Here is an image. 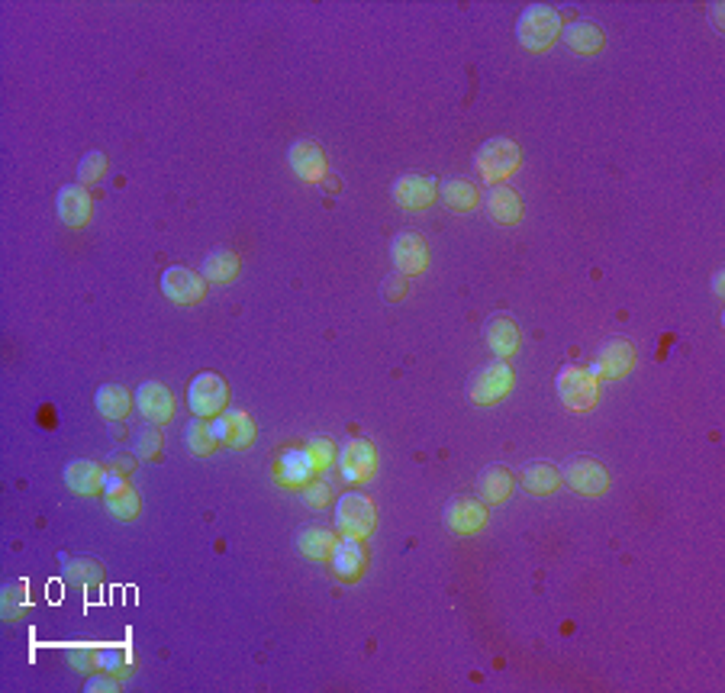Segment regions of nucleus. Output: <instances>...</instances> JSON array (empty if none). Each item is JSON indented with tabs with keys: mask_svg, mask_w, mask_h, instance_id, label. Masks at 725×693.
Returning a JSON list of instances; mask_svg holds the SVG:
<instances>
[{
	"mask_svg": "<svg viewBox=\"0 0 725 693\" xmlns=\"http://www.w3.org/2000/svg\"><path fill=\"white\" fill-rule=\"evenodd\" d=\"M561 481L571 484V490L584 497H603L609 490V471L593 458H571L561 468Z\"/></svg>",
	"mask_w": 725,
	"mask_h": 693,
	"instance_id": "8",
	"label": "nucleus"
},
{
	"mask_svg": "<svg viewBox=\"0 0 725 693\" xmlns=\"http://www.w3.org/2000/svg\"><path fill=\"white\" fill-rule=\"evenodd\" d=\"M439 197H442V204L448 210H455V213H468V210H477L481 207V187H477L474 181L468 178H452V181H445L439 187Z\"/></svg>",
	"mask_w": 725,
	"mask_h": 693,
	"instance_id": "24",
	"label": "nucleus"
},
{
	"mask_svg": "<svg viewBox=\"0 0 725 693\" xmlns=\"http://www.w3.org/2000/svg\"><path fill=\"white\" fill-rule=\"evenodd\" d=\"M484 342H487V349L503 362V358H510V355L519 352L522 332H519L513 316L497 313V316H490V320L484 323Z\"/></svg>",
	"mask_w": 725,
	"mask_h": 693,
	"instance_id": "19",
	"label": "nucleus"
},
{
	"mask_svg": "<svg viewBox=\"0 0 725 693\" xmlns=\"http://www.w3.org/2000/svg\"><path fill=\"white\" fill-rule=\"evenodd\" d=\"M719 13H722V4H713V20H716V30H722V17H719Z\"/></svg>",
	"mask_w": 725,
	"mask_h": 693,
	"instance_id": "43",
	"label": "nucleus"
},
{
	"mask_svg": "<svg viewBox=\"0 0 725 693\" xmlns=\"http://www.w3.org/2000/svg\"><path fill=\"white\" fill-rule=\"evenodd\" d=\"M390 258L403 278H413V274H423L429 268V245L419 233H400L390 242Z\"/></svg>",
	"mask_w": 725,
	"mask_h": 693,
	"instance_id": "12",
	"label": "nucleus"
},
{
	"mask_svg": "<svg viewBox=\"0 0 725 693\" xmlns=\"http://www.w3.org/2000/svg\"><path fill=\"white\" fill-rule=\"evenodd\" d=\"M522 165V149L516 146L513 139L506 136H493L487 142H481L474 152V168H477V178L484 184H503L510 175H516Z\"/></svg>",
	"mask_w": 725,
	"mask_h": 693,
	"instance_id": "1",
	"label": "nucleus"
},
{
	"mask_svg": "<svg viewBox=\"0 0 725 693\" xmlns=\"http://www.w3.org/2000/svg\"><path fill=\"white\" fill-rule=\"evenodd\" d=\"M564 42H568V49H574L580 55H597L606 46V36L597 23H571L568 30H564Z\"/></svg>",
	"mask_w": 725,
	"mask_h": 693,
	"instance_id": "30",
	"label": "nucleus"
},
{
	"mask_svg": "<svg viewBox=\"0 0 725 693\" xmlns=\"http://www.w3.org/2000/svg\"><path fill=\"white\" fill-rule=\"evenodd\" d=\"M162 294L171 303H178V307H194V303H200L203 294H207V278L184 265H171L162 274Z\"/></svg>",
	"mask_w": 725,
	"mask_h": 693,
	"instance_id": "7",
	"label": "nucleus"
},
{
	"mask_svg": "<svg viewBox=\"0 0 725 693\" xmlns=\"http://www.w3.org/2000/svg\"><path fill=\"white\" fill-rule=\"evenodd\" d=\"M287 165L303 184H319L326 178V168H329L326 152L319 149V142H313V139H297L294 146L287 149Z\"/></svg>",
	"mask_w": 725,
	"mask_h": 693,
	"instance_id": "10",
	"label": "nucleus"
},
{
	"mask_svg": "<svg viewBox=\"0 0 725 693\" xmlns=\"http://www.w3.org/2000/svg\"><path fill=\"white\" fill-rule=\"evenodd\" d=\"M519 481L535 497L555 494V490L564 484L561 481V471L555 465H548V461H532V465H526V468H522V474H519Z\"/></svg>",
	"mask_w": 725,
	"mask_h": 693,
	"instance_id": "27",
	"label": "nucleus"
},
{
	"mask_svg": "<svg viewBox=\"0 0 725 693\" xmlns=\"http://www.w3.org/2000/svg\"><path fill=\"white\" fill-rule=\"evenodd\" d=\"M107 471H116V474H123V478H129V474L136 471V458L133 455H113L107 461Z\"/></svg>",
	"mask_w": 725,
	"mask_h": 693,
	"instance_id": "39",
	"label": "nucleus"
},
{
	"mask_svg": "<svg viewBox=\"0 0 725 693\" xmlns=\"http://www.w3.org/2000/svg\"><path fill=\"white\" fill-rule=\"evenodd\" d=\"M210 423H213L216 439H220V445H226V449L239 452V449H249L255 442V423L245 410H223Z\"/></svg>",
	"mask_w": 725,
	"mask_h": 693,
	"instance_id": "14",
	"label": "nucleus"
},
{
	"mask_svg": "<svg viewBox=\"0 0 725 693\" xmlns=\"http://www.w3.org/2000/svg\"><path fill=\"white\" fill-rule=\"evenodd\" d=\"M229 400V387L216 371H203L191 381V391H187V403H191L194 416H203V420H216L226 410Z\"/></svg>",
	"mask_w": 725,
	"mask_h": 693,
	"instance_id": "5",
	"label": "nucleus"
},
{
	"mask_svg": "<svg viewBox=\"0 0 725 693\" xmlns=\"http://www.w3.org/2000/svg\"><path fill=\"white\" fill-rule=\"evenodd\" d=\"M239 268H242L239 255L226 249V245H220V249H213L207 258H203L200 274L207 278V284H229L239 278Z\"/></svg>",
	"mask_w": 725,
	"mask_h": 693,
	"instance_id": "25",
	"label": "nucleus"
},
{
	"mask_svg": "<svg viewBox=\"0 0 725 693\" xmlns=\"http://www.w3.org/2000/svg\"><path fill=\"white\" fill-rule=\"evenodd\" d=\"M384 294H387V300H403L406 297V281L403 278H387Z\"/></svg>",
	"mask_w": 725,
	"mask_h": 693,
	"instance_id": "41",
	"label": "nucleus"
},
{
	"mask_svg": "<svg viewBox=\"0 0 725 693\" xmlns=\"http://www.w3.org/2000/svg\"><path fill=\"white\" fill-rule=\"evenodd\" d=\"M87 693H104V690H110V693H116V690H120V681H116V677H94V681L91 684H87L84 687Z\"/></svg>",
	"mask_w": 725,
	"mask_h": 693,
	"instance_id": "40",
	"label": "nucleus"
},
{
	"mask_svg": "<svg viewBox=\"0 0 725 693\" xmlns=\"http://www.w3.org/2000/svg\"><path fill=\"white\" fill-rule=\"evenodd\" d=\"M307 455H310V461H313L316 474H323V471L332 465V461H336L339 449H336V442H332L329 436H313V439L307 442Z\"/></svg>",
	"mask_w": 725,
	"mask_h": 693,
	"instance_id": "36",
	"label": "nucleus"
},
{
	"mask_svg": "<svg viewBox=\"0 0 725 693\" xmlns=\"http://www.w3.org/2000/svg\"><path fill=\"white\" fill-rule=\"evenodd\" d=\"M104 503H107V510L116 519H123V523H129V519H136L142 513L139 490L129 484L123 474H116V471L104 474Z\"/></svg>",
	"mask_w": 725,
	"mask_h": 693,
	"instance_id": "11",
	"label": "nucleus"
},
{
	"mask_svg": "<svg viewBox=\"0 0 725 693\" xmlns=\"http://www.w3.org/2000/svg\"><path fill=\"white\" fill-rule=\"evenodd\" d=\"M394 200L403 210H413V213L426 210L439 200V184H435V178H426V175H403L394 184Z\"/></svg>",
	"mask_w": 725,
	"mask_h": 693,
	"instance_id": "18",
	"label": "nucleus"
},
{
	"mask_svg": "<svg viewBox=\"0 0 725 693\" xmlns=\"http://www.w3.org/2000/svg\"><path fill=\"white\" fill-rule=\"evenodd\" d=\"M516 490V474L503 465H490L481 471V478H477V497L481 503H493V507H500L513 497Z\"/></svg>",
	"mask_w": 725,
	"mask_h": 693,
	"instance_id": "23",
	"label": "nucleus"
},
{
	"mask_svg": "<svg viewBox=\"0 0 725 693\" xmlns=\"http://www.w3.org/2000/svg\"><path fill=\"white\" fill-rule=\"evenodd\" d=\"M555 387H558L561 403L571 413H587L597 407V400H600V378L590 368H577V365L561 368Z\"/></svg>",
	"mask_w": 725,
	"mask_h": 693,
	"instance_id": "3",
	"label": "nucleus"
},
{
	"mask_svg": "<svg viewBox=\"0 0 725 693\" xmlns=\"http://www.w3.org/2000/svg\"><path fill=\"white\" fill-rule=\"evenodd\" d=\"M62 574H65V581L68 584H75V587H94L104 581V565L94 558H71L65 555L62 558Z\"/></svg>",
	"mask_w": 725,
	"mask_h": 693,
	"instance_id": "31",
	"label": "nucleus"
},
{
	"mask_svg": "<svg viewBox=\"0 0 725 693\" xmlns=\"http://www.w3.org/2000/svg\"><path fill=\"white\" fill-rule=\"evenodd\" d=\"M329 565H332V571L342 577V581H358V577L365 574V565H368V555H365V545H361V539L345 536L342 542H336Z\"/></svg>",
	"mask_w": 725,
	"mask_h": 693,
	"instance_id": "22",
	"label": "nucleus"
},
{
	"mask_svg": "<svg viewBox=\"0 0 725 693\" xmlns=\"http://www.w3.org/2000/svg\"><path fill=\"white\" fill-rule=\"evenodd\" d=\"M71 668L100 671V648H81V652H71Z\"/></svg>",
	"mask_w": 725,
	"mask_h": 693,
	"instance_id": "38",
	"label": "nucleus"
},
{
	"mask_svg": "<svg viewBox=\"0 0 725 693\" xmlns=\"http://www.w3.org/2000/svg\"><path fill=\"white\" fill-rule=\"evenodd\" d=\"M94 403H97V413L104 416V420L120 423V420H126V416H129V407H133V394H129L126 387H120V384H104L97 391Z\"/></svg>",
	"mask_w": 725,
	"mask_h": 693,
	"instance_id": "28",
	"label": "nucleus"
},
{
	"mask_svg": "<svg viewBox=\"0 0 725 693\" xmlns=\"http://www.w3.org/2000/svg\"><path fill=\"white\" fill-rule=\"evenodd\" d=\"M484 207H487L490 220L500 223V226H516L522 220V200H519V194L513 191V187H506V184L487 187Z\"/></svg>",
	"mask_w": 725,
	"mask_h": 693,
	"instance_id": "20",
	"label": "nucleus"
},
{
	"mask_svg": "<svg viewBox=\"0 0 725 693\" xmlns=\"http://www.w3.org/2000/svg\"><path fill=\"white\" fill-rule=\"evenodd\" d=\"M561 36V13L548 4H532L519 13L516 23V39L522 49L529 52H545L555 46V39Z\"/></svg>",
	"mask_w": 725,
	"mask_h": 693,
	"instance_id": "2",
	"label": "nucleus"
},
{
	"mask_svg": "<svg viewBox=\"0 0 725 693\" xmlns=\"http://www.w3.org/2000/svg\"><path fill=\"white\" fill-rule=\"evenodd\" d=\"M165 449V436H162V426H139L133 432V455L136 458H158Z\"/></svg>",
	"mask_w": 725,
	"mask_h": 693,
	"instance_id": "34",
	"label": "nucleus"
},
{
	"mask_svg": "<svg viewBox=\"0 0 725 693\" xmlns=\"http://www.w3.org/2000/svg\"><path fill=\"white\" fill-rule=\"evenodd\" d=\"M55 210H58V220L71 229H81L91 223V213H94V200L87 194L84 184H65L62 191L55 197Z\"/></svg>",
	"mask_w": 725,
	"mask_h": 693,
	"instance_id": "16",
	"label": "nucleus"
},
{
	"mask_svg": "<svg viewBox=\"0 0 725 693\" xmlns=\"http://www.w3.org/2000/svg\"><path fill=\"white\" fill-rule=\"evenodd\" d=\"M510 391H513V368L506 362H490L474 374L468 397L477 407H493V403L506 400Z\"/></svg>",
	"mask_w": 725,
	"mask_h": 693,
	"instance_id": "6",
	"label": "nucleus"
},
{
	"mask_svg": "<svg viewBox=\"0 0 725 693\" xmlns=\"http://www.w3.org/2000/svg\"><path fill=\"white\" fill-rule=\"evenodd\" d=\"M339 471L348 484H365L377 471V452L368 439H348L339 449Z\"/></svg>",
	"mask_w": 725,
	"mask_h": 693,
	"instance_id": "9",
	"label": "nucleus"
},
{
	"mask_svg": "<svg viewBox=\"0 0 725 693\" xmlns=\"http://www.w3.org/2000/svg\"><path fill=\"white\" fill-rule=\"evenodd\" d=\"M377 526V510H374V500L365 497V494H342L339 503H336V529L342 536H352V539H368Z\"/></svg>",
	"mask_w": 725,
	"mask_h": 693,
	"instance_id": "4",
	"label": "nucleus"
},
{
	"mask_svg": "<svg viewBox=\"0 0 725 693\" xmlns=\"http://www.w3.org/2000/svg\"><path fill=\"white\" fill-rule=\"evenodd\" d=\"M713 294L722 297V271H716V278H713Z\"/></svg>",
	"mask_w": 725,
	"mask_h": 693,
	"instance_id": "42",
	"label": "nucleus"
},
{
	"mask_svg": "<svg viewBox=\"0 0 725 693\" xmlns=\"http://www.w3.org/2000/svg\"><path fill=\"white\" fill-rule=\"evenodd\" d=\"M303 500H307V507L323 510L326 503H332V487L326 481H310L307 487H303Z\"/></svg>",
	"mask_w": 725,
	"mask_h": 693,
	"instance_id": "37",
	"label": "nucleus"
},
{
	"mask_svg": "<svg viewBox=\"0 0 725 693\" xmlns=\"http://www.w3.org/2000/svg\"><path fill=\"white\" fill-rule=\"evenodd\" d=\"M29 606V590H26V581H10L4 587V594H0V613H4L7 623L13 619H20Z\"/></svg>",
	"mask_w": 725,
	"mask_h": 693,
	"instance_id": "33",
	"label": "nucleus"
},
{
	"mask_svg": "<svg viewBox=\"0 0 725 693\" xmlns=\"http://www.w3.org/2000/svg\"><path fill=\"white\" fill-rule=\"evenodd\" d=\"M184 442H187V449H191L197 458L213 455L216 445H220V439H216V432H213V423L203 420V416H197V420H191L184 426Z\"/></svg>",
	"mask_w": 725,
	"mask_h": 693,
	"instance_id": "32",
	"label": "nucleus"
},
{
	"mask_svg": "<svg viewBox=\"0 0 725 693\" xmlns=\"http://www.w3.org/2000/svg\"><path fill=\"white\" fill-rule=\"evenodd\" d=\"M136 407H139V413L149 423L165 426V423H171V416H174V397H171V391L162 381H145V384H139V391H136Z\"/></svg>",
	"mask_w": 725,
	"mask_h": 693,
	"instance_id": "17",
	"label": "nucleus"
},
{
	"mask_svg": "<svg viewBox=\"0 0 725 693\" xmlns=\"http://www.w3.org/2000/svg\"><path fill=\"white\" fill-rule=\"evenodd\" d=\"M107 168H110V158L104 152H87L81 162H78V184H97L107 178Z\"/></svg>",
	"mask_w": 725,
	"mask_h": 693,
	"instance_id": "35",
	"label": "nucleus"
},
{
	"mask_svg": "<svg viewBox=\"0 0 725 693\" xmlns=\"http://www.w3.org/2000/svg\"><path fill=\"white\" fill-rule=\"evenodd\" d=\"M445 526L455 536H477L487 526V507L474 497H452L445 507Z\"/></svg>",
	"mask_w": 725,
	"mask_h": 693,
	"instance_id": "13",
	"label": "nucleus"
},
{
	"mask_svg": "<svg viewBox=\"0 0 725 693\" xmlns=\"http://www.w3.org/2000/svg\"><path fill=\"white\" fill-rule=\"evenodd\" d=\"M297 548H300V555H307L313 561H329L332 548H336V532H329L323 526H307V529H300Z\"/></svg>",
	"mask_w": 725,
	"mask_h": 693,
	"instance_id": "29",
	"label": "nucleus"
},
{
	"mask_svg": "<svg viewBox=\"0 0 725 693\" xmlns=\"http://www.w3.org/2000/svg\"><path fill=\"white\" fill-rule=\"evenodd\" d=\"M104 474H107L104 465H97V461H91V458H78L65 468V484H68L71 494L94 497L104 490Z\"/></svg>",
	"mask_w": 725,
	"mask_h": 693,
	"instance_id": "21",
	"label": "nucleus"
},
{
	"mask_svg": "<svg viewBox=\"0 0 725 693\" xmlns=\"http://www.w3.org/2000/svg\"><path fill=\"white\" fill-rule=\"evenodd\" d=\"M635 365V349H632V342L629 339H609L603 349L597 352V358H593V374L597 378H609V381H616V378H626V374L632 371Z\"/></svg>",
	"mask_w": 725,
	"mask_h": 693,
	"instance_id": "15",
	"label": "nucleus"
},
{
	"mask_svg": "<svg viewBox=\"0 0 725 693\" xmlns=\"http://www.w3.org/2000/svg\"><path fill=\"white\" fill-rule=\"evenodd\" d=\"M316 478V468L307 455V449H290L278 461V481L287 487H307Z\"/></svg>",
	"mask_w": 725,
	"mask_h": 693,
	"instance_id": "26",
	"label": "nucleus"
}]
</instances>
